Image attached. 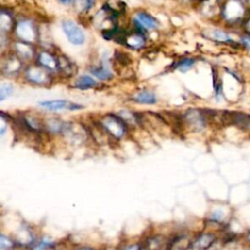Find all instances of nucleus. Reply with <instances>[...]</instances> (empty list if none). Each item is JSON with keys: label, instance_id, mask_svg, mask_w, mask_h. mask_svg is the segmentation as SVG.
I'll list each match as a JSON object with an SVG mask.
<instances>
[{"label": "nucleus", "instance_id": "obj_4", "mask_svg": "<svg viewBox=\"0 0 250 250\" xmlns=\"http://www.w3.org/2000/svg\"><path fill=\"white\" fill-rule=\"evenodd\" d=\"M188 124L195 130H201L205 127V116L200 111H189L185 117Z\"/></svg>", "mask_w": 250, "mask_h": 250}, {"label": "nucleus", "instance_id": "obj_13", "mask_svg": "<svg viewBox=\"0 0 250 250\" xmlns=\"http://www.w3.org/2000/svg\"><path fill=\"white\" fill-rule=\"evenodd\" d=\"M58 63H59V70H61L64 74L69 76L75 72L73 65L69 62V60L67 58H66L64 56L60 57L58 59Z\"/></svg>", "mask_w": 250, "mask_h": 250}, {"label": "nucleus", "instance_id": "obj_22", "mask_svg": "<svg viewBox=\"0 0 250 250\" xmlns=\"http://www.w3.org/2000/svg\"><path fill=\"white\" fill-rule=\"evenodd\" d=\"M78 3L80 6H82L83 11H87L92 7L94 0H78Z\"/></svg>", "mask_w": 250, "mask_h": 250}, {"label": "nucleus", "instance_id": "obj_10", "mask_svg": "<svg viewBox=\"0 0 250 250\" xmlns=\"http://www.w3.org/2000/svg\"><path fill=\"white\" fill-rule=\"evenodd\" d=\"M214 241V236L208 233L199 236L191 245V248L194 249H205L208 248Z\"/></svg>", "mask_w": 250, "mask_h": 250}, {"label": "nucleus", "instance_id": "obj_20", "mask_svg": "<svg viewBox=\"0 0 250 250\" xmlns=\"http://www.w3.org/2000/svg\"><path fill=\"white\" fill-rule=\"evenodd\" d=\"M13 92V87L8 84H4L1 86V90H0V101L5 100L7 97H9Z\"/></svg>", "mask_w": 250, "mask_h": 250}, {"label": "nucleus", "instance_id": "obj_15", "mask_svg": "<svg viewBox=\"0 0 250 250\" xmlns=\"http://www.w3.org/2000/svg\"><path fill=\"white\" fill-rule=\"evenodd\" d=\"M33 27L29 23H22L18 27V31H25V33H19V36L22 37L24 40H33L34 38L33 33H28V31H32Z\"/></svg>", "mask_w": 250, "mask_h": 250}, {"label": "nucleus", "instance_id": "obj_11", "mask_svg": "<svg viewBox=\"0 0 250 250\" xmlns=\"http://www.w3.org/2000/svg\"><path fill=\"white\" fill-rule=\"evenodd\" d=\"M124 42L130 48L139 49V48H142L145 45V38L143 37L142 34L135 33V34H131V35L127 36L124 39Z\"/></svg>", "mask_w": 250, "mask_h": 250}, {"label": "nucleus", "instance_id": "obj_21", "mask_svg": "<svg viewBox=\"0 0 250 250\" xmlns=\"http://www.w3.org/2000/svg\"><path fill=\"white\" fill-rule=\"evenodd\" d=\"M12 246H13V242L8 237L1 235V238H0V248L5 249V248H11Z\"/></svg>", "mask_w": 250, "mask_h": 250}, {"label": "nucleus", "instance_id": "obj_16", "mask_svg": "<svg viewBox=\"0 0 250 250\" xmlns=\"http://www.w3.org/2000/svg\"><path fill=\"white\" fill-rule=\"evenodd\" d=\"M20 68H21V63L17 59L12 58V59L8 60L7 66L3 67V71H6L8 74H10V73L19 71Z\"/></svg>", "mask_w": 250, "mask_h": 250}, {"label": "nucleus", "instance_id": "obj_8", "mask_svg": "<svg viewBox=\"0 0 250 250\" xmlns=\"http://www.w3.org/2000/svg\"><path fill=\"white\" fill-rule=\"evenodd\" d=\"M231 117H229L232 121V123L237 125L238 127L245 129V130H250V117L242 114H230Z\"/></svg>", "mask_w": 250, "mask_h": 250}, {"label": "nucleus", "instance_id": "obj_5", "mask_svg": "<svg viewBox=\"0 0 250 250\" xmlns=\"http://www.w3.org/2000/svg\"><path fill=\"white\" fill-rule=\"evenodd\" d=\"M135 24L140 29H147V30H153L157 27L156 20L151 17L150 15L139 12L135 17Z\"/></svg>", "mask_w": 250, "mask_h": 250}, {"label": "nucleus", "instance_id": "obj_12", "mask_svg": "<svg viewBox=\"0 0 250 250\" xmlns=\"http://www.w3.org/2000/svg\"><path fill=\"white\" fill-rule=\"evenodd\" d=\"M95 85H97V82L92 77H90L88 75L80 76L75 82V87H77L79 89H82V90L92 88Z\"/></svg>", "mask_w": 250, "mask_h": 250}, {"label": "nucleus", "instance_id": "obj_3", "mask_svg": "<svg viewBox=\"0 0 250 250\" xmlns=\"http://www.w3.org/2000/svg\"><path fill=\"white\" fill-rule=\"evenodd\" d=\"M48 69H43L38 67H31L26 70V77L31 82L37 85H46L49 83L50 76Z\"/></svg>", "mask_w": 250, "mask_h": 250}, {"label": "nucleus", "instance_id": "obj_9", "mask_svg": "<svg viewBox=\"0 0 250 250\" xmlns=\"http://www.w3.org/2000/svg\"><path fill=\"white\" fill-rule=\"evenodd\" d=\"M134 100L139 104H145V105H153L156 103V97L154 93L150 90H143L139 92L134 97Z\"/></svg>", "mask_w": 250, "mask_h": 250}, {"label": "nucleus", "instance_id": "obj_6", "mask_svg": "<svg viewBox=\"0 0 250 250\" xmlns=\"http://www.w3.org/2000/svg\"><path fill=\"white\" fill-rule=\"evenodd\" d=\"M38 63L40 66H42L44 68L50 71L59 69L58 59H56L53 55H51L48 52H41L38 55Z\"/></svg>", "mask_w": 250, "mask_h": 250}, {"label": "nucleus", "instance_id": "obj_14", "mask_svg": "<svg viewBox=\"0 0 250 250\" xmlns=\"http://www.w3.org/2000/svg\"><path fill=\"white\" fill-rule=\"evenodd\" d=\"M92 74H94L96 77H98L99 79L102 80H106V79H111L113 77V73L112 71L109 69L108 67L102 65L100 67H94L91 69Z\"/></svg>", "mask_w": 250, "mask_h": 250}, {"label": "nucleus", "instance_id": "obj_24", "mask_svg": "<svg viewBox=\"0 0 250 250\" xmlns=\"http://www.w3.org/2000/svg\"><path fill=\"white\" fill-rule=\"evenodd\" d=\"M242 43L244 44V46H246L247 48H250V37H243L242 38Z\"/></svg>", "mask_w": 250, "mask_h": 250}, {"label": "nucleus", "instance_id": "obj_19", "mask_svg": "<svg viewBox=\"0 0 250 250\" xmlns=\"http://www.w3.org/2000/svg\"><path fill=\"white\" fill-rule=\"evenodd\" d=\"M194 64H195V61L193 59L187 58V59H184V60L180 61L177 64V67L182 71H187L188 69H190L194 66Z\"/></svg>", "mask_w": 250, "mask_h": 250}, {"label": "nucleus", "instance_id": "obj_1", "mask_svg": "<svg viewBox=\"0 0 250 250\" xmlns=\"http://www.w3.org/2000/svg\"><path fill=\"white\" fill-rule=\"evenodd\" d=\"M101 126L106 132L117 139L121 138L126 132L125 121L121 117H116L114 115L105 117L101 121Z\"/></svg>", "mask_w": 250, "mask_h": 250}, {"label": "nucleus", "instance_id": "obj_23", "mask_svg": "<svg viewBox=\"0 0 250 250\" xmlns=\"http://www.w3.org/2000/svg\"><path fill=\"white\" fill-rule=\"evenodd\" d=\"M53 246V242L48 241V240H42L40 244L38 245V248H46V247H51Z\"/></svg>", "mask_w": 250, "mask_h": 250}, {"label": "nucleus", "instance_id": "obj_25", "mask_svg": "<svg viewBox=\"0 0 250 250\" xmlns=\"http://www.w3.org/2000/svg\"><path fill=\"white\" fill-rule=\"evenodd\" d=\"M59 1L64 4H69V3L73 2V0H59Z\"/></svg>", "mask_w": 250, "mask_h": 250}, {"label": "nucleus", "instance_id": "obj_2", "mask_svg": "<svg viewBox=\"0 0 250 250\" xmlns=\"http://www.w3.org/2000/svg\"><path fill=\"white\" fill-rule=\"evenodd\" d=\"M63 30L70 43L73 45H82L85 41V34L82 30L71 21H65L62 24Z\"/></svg>", "mask_w": 250, "mask_h": 250}, {"label": "nucleus", "instance_id": "obj_7", "mask_svg": "<svg viewBox=\"0 0 250 250\" xmlns=\"http://www.w3.org/2000/svg\"><path fill=\"white\" fill-rule=\"evenodd\" d=\"M39 105L48 111H60V110H70L71 103L65 100H54V101H43Z\"/></svg>", "mask_w": 250, "mask_h": 250}, {"label": "nucleus", "instance_id": "obj_17", "mask_svg": "<svg viewBox=\"0 0 250 250\" xmlns=\"http://www.w3.org/2000/svg\"><path fill=\"white\" fill-rule=\"evenodd\" d=\"M17 51L20 54V56L24 57L25 59H29L33 56L32 49L28 45H26L25 43L24 44H18L17 45Z\"/></svg>", "mask_w": 250, "mask_h": 250}, {"label": "nucleus", "instance_id": "obj_18", "mask_svg": "<svg viewBox=\"0 0 250 250\" xmlns=\"http://www.w3.org/2000/svg\"><path fill=\"white\" fill-rule=\"evenodd\" d=\"M211 37L218 41H224V42L232 41V38L227 33H225L224 32H221V31H213L211 33Z\"/></svg>", "mask_w": 250, "mask_h": 250}]
</instances>
